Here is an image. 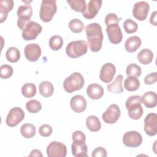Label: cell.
Instances as JSON below:
<instances>
[{"mask_svg":"<svg viewBox=\"0 0 157 157\" xmlns=\"http://www.w3.org/2000/svg\"><path fill=\"white\" fill-rule=\"evenodd\" d=\"M25 112L22 109L19 107L12 108L6 118V124L10 127L17 126L25 118Z\"/></svg>","mask_w":157,"mask_h":157,"instance_id":"obj_8","label":"cell"},{"mask_svg":"<svg viewBox=\"0 0 157 157\" xmlns=\"http://www.w3.org/2000/svg\"><path fill=\"white\" fill-rule=\"evenodd\" d=\"M85 31L90 50L93 52H99L104 38L101 25L97 23H90L85 27Z\"/></svg>","mask_w":157,"mask_h":157,"instance_id":"obj_1","label":"cell"},{"mask_svg":"<svg viewBox=\"0 0 157 157\" xmlns=\"http://www.w3.org/2000/svg\"><path fill=\"white\" fill-rule=\"evenodd\" d=\"M141 102H142L147 108L155 107L157 102L156 93L151 91L145 93L141 97Z\"/></svg>","mask_w":157,"mask_h":157,"instance_id":"obj_21","label":"cell"},{"mask_svg":"<svg viewBox=\"0 0 157 157\" xmlns=\"http://www.w3.org/2000/svg\"><path fill=\"white\" fill-rule=\"evenodd\" d=\"M84 78L80 73L74 72L65 78L63 82V88L66 92L71 93L81 90L84 85Z\"/></svg>","mask_w":157,"mask_h":157,"instance_id":"obj_3","label":"cell"},{"mask_svg":"<svg viewBox=\"0 0 157 157\" xmlns=\"http://www.w3.org/2000/svg\"><path fill=\"white\" fill-rule=\"evenodd\" d=\"M86 125L88 129L92 132H97L101 128V121L95 115H90L86 118Z\"/></svg>","mask_w":157,"mask_h":157,"instance_id":"obj_27","label":"cell"},{"mask_svg":"<svg viewBox=\"0 0 157 157\" xmlns=\"http://www.w3.org/2000/svg\"><path fill=\"white\" fill-rule=\"evenodd\" d=\"M140 86V81L136 77L129 76L124 81V87L129 91L137 90Z\"/></svg>","mask_w":157,"mask_h":157,"instance_id":"obj_28","label":"cell"},{"mask_svg":"<svg viewBox=\"0 0 157 157\" xmlns=\"http://www.w3.org/2000/svg\"><path fill=\"white\" fill-rule=\"evenodd\" d=\"M153 58V53L148 48H144L140 50L137 55L139 61L142 64H150Z\"/></svg>","mask_w":157,"mask_h":157,"instance_id":"obj_26","label":"cell"},{"mask_svg":"<svg viewBox=\"0 0 157 157\" xmlns=\"http://www.w3.org/2000/svg\"><path fill=\"white\" fill-rule=\"evenodd\" d=\"M116 72V68L114 64L111 63L104 64L100 71L99 78L104 83H110L113 78Z\"/></svg>","mask_w":157,"mask_h":157,"instance_id":"obj_15","label":"cell"},{"mask_svg":"<svg viewBox=\"0 0 157 157\" xmlns=\"http://www.w3.org/2000/svg\"><path fill=\"white\" fill-rule=\"evenodd\" d=\"M52 128L48 124H44L41 125L39 129V132L40 136L43 137H48L52 133Z\"/></svg>","mask_w":157,"mask_h":157,"instance_id":"obj_40","label":"cell"},{"mask_svg":"<svg viewBox=\"0 0 157 157\" xmlns=\"http://www.w3.org/2000/svg\"><path fill=\"white\" fill-rule=\"evenodd\" d=\"M29 156H40V157L43 156L41 151L39 150H37V149L33 150L31 151V153L29 154Z\"/></svg>","mask_w":157,"mask_h":157,"instance_id":"obj_44","label":"cell"},{"mask_svg":"<svg viewBox=\"0 0 157 157\" xmlns=\"http://www.w3.org/2000/svg\"><path fill=\"white\" fill-rule=\"evenodd\" d=\"M105 25V30L110 42L113 44L120 43L123 39V34L119 26V22H110Z\"/></svg>","mask_w":157,"mask_h":157,"instance_id":"obj_7","label":"cell"},{"mask_svg":"<svg viewBox=\"0 0 157 157\" xmlns=\"http://www.w3.org/2000/svg\"><path fill=\"white\" fill-rule=\"evenodd\" d=\"M123 28L126 33L132 34L137 31L138 25L134 21L130 18H128L124 21Z\"/></svg>","mask_w":157,"mask_h":157,"instance_id":"obj_37","label":"cell"},{"mask_svg":"<svg viewBox=\"0 0 157 157\" xmlns=\"http://www.w3.org/2000/svg\"><path fill=\"white\" fill-rule=\"evenodd\" d=\"M24 53L26 58L28 61L35 62L39 59L41 55V48L37 44H29L25 47Z\"/></svg>","mask_w":157,"mask_h":157,"instance_id":"obj_16","label":"cell"},{"mask_svg":"<svg viewBox=\"0 0 157 157\" xmlns=\"http://www.w3.org/2000/svg\"><path fill=\"white\" fill-rule=\"evenodd\" d=\"M102 1L101 0H90L88 2L86 10L82 13V15L86 19L94 18L101 7Z\"/></svg>","mask_w":157,"mask_h":157,"instance_id":"obj_17","label":"cell"},{"mask_svg":"<svg viewBox=\"0 0 157 157\" xmlns=\"http://www.w3.org/2000/svg\"><path fill=\"white\" fill-rule=\"evenodd\" d=\"M49 47L52 50H59L63 44V38L58 35H54L52 36L48 42Z\"/></svg>","mask_w":157,"mask_h":157,"instance_id":"obj_33","label":"cell"},{"mask_svg":"<svg viewBox=\"0 0 157 157\" xmlns=\"http://www.w3.org/2000/svg\"><path fill=\"white\" fill-rule=\"evenodd\" d=\"M27 110L31 113H36L42 109V105L39 101L36 99H31L26 104Z\"/></svg>","mask_w":157,"mask_h":157,"instance_id":"obj_35","label":"cell"},{"mask_svg":"<svg viewBox=\"0 0 157 157\" xmlns=\"http://www.w3.org/2000/svg\"><path fill=\"white\" fill-rule=\"evenodd\" d=\"M72 139L73 142L85 143L86 140V136L82 131L77 130L72 133Z\"/></svg>","mask_w":157,"mask_h":157,"instance_id":"obj_39","label":"cell"},{"mask_svg":"<svg viewBox=\"0 0 157 157\" xmlns=\"http://www.w3.org/2000/svg\"><path fill=\"white\" fill-rule=\"evenodd\" d=\"M57 10L56 1L43 0L42 1L39 17L44 22H49L52 20L53 17Z\"/></svg>","mask_w":157,"mask_h":157,"instance_id":"obj_5","label":"cell"},{"mask_svg":"<svg viewBox=\"0 0 157 157\" xmlns=\"http://www.w3.org/2000/svg\"><path fill=\"white\" fill-rule=\"evenodd\" d=\"M142 70L140 67L136 63L129 64L126 69V74L129 76H133L138 77L140 75Z\"/></svg>","mask_w":157,"mask_h":157,"instance_id":"obj_36","label":"cell"},{"mask_svg":"<svg viewBox=\"0 0 157 157\" xmlns=\"http://www.w3.org/2000/svg\"><path fill=\"white\" fill-rule=\"evenodd\" d=\"M157 81V73L154 72L145 76L144 78V83L146 85H151L156 83Z\"/></svg>","mask_w":157,"mask_h":157,"instance_id":"obj_41","label":"cell"},{"mask_svg":"<svg viewBox=\"0 0 157 157\" xmlns=\"http://www.w3.org/2000/svg\"><path fill=\"white\" fill-rule=\"evenodd\" d=\"M88 44L85 40L71 41L66 48L67 55L72 58H78L87 52Z\"/></svg>","mask_w":157,"mask_h":157,"instance_id":"obj_4","label":"cell"},{"mask_svg":"<svg viewBox=\"0 0 157 157\" xmlns=\"http://www.w3.org/2000/svg\"><path fill=\"white\" fill-rule=\"evenodd\" d=\"M156 16H157V11L155 10L153 13H151L150 18V22L151 25L154 26H156Z\"/></svg>","mask_w":157,"mask_h":157,"instance_id":"obj_43","label":"cell"},{"mask_svg":"<svg viewBox=\"0 0 157 157\" xmlns=\"http://www.w3.org/2000/svg\"><path fill=\"white\" fill-rule=\"evenodd\" d=\"M142 41L139 37L137 36H131L126 40L124 43L125 50L129 53L136 52L141 45Z\"/></svg>","mask_w":157,"mask_h":157,"instance_id":"obj_22","label":"cell"},{"mask_svg":"<svg viewBox=\"0 0 157 157\" xmlns=\"http://www.w3.org/2000/svg\"><path fill=\"white\" fill-rule=\"evenodd\" d=\"M36 127L31 123H25L20 128L21 134L26 139L32 138L36 134Z\"/></svg>","mask_w":157,"mask_h":157,"instance_id":"obj_29","label":"cell"},{"mask_svg":"<svg viewBox=\"0 0 157 157\" xmlns=\"http://www.w3.org/2000/svg\"><path fill=\"white\" fill-rule=\"evenodd\" d=\"M70 30L74 33H81L84 29L83 23L79 19L74 18L71 20L68 24Z\"/></svg>","mask_w":157,"mask_h":157,"instance_id":"obj_34","label":"cell"},{"mask_svg":"<svg viewBox=\"0 0 157 157\" xmlns=\"http://www.w3.org/2000/svg\"><path fill=\"white\" fill-rule=\"evenodd\" d=\"M67 2L69 4L71 8L76 12L83 13L86 9V4L85 0H68Z\"/></svg>","mask_w":157,"mask_h":157,"instance_id":"obj_31","label":"cell"},{"mask_svg":"<svg viewBox=\"0 0 157 157\" xmlns=\"http://www.w3.org/2000/svg\"><path fill=\"white\" fill-rule=\"evenodd\" d=\"M123 78V76L122 75H118L113 82L107 85V88L108 91L115 94H120L123 92V88L122 85Z\"/></svg>","mask_w":157,"mask_h":157,"instance_id":"obj_23","label":"cell"},{"mask_svg":"<svg viewBox=\"0 0 157 157\" xmlns=\"http://www.w3.org/2000/svg\"><path fill=\"white\" fill-rule=\"evenodd\" d=\"M13 7L12 0H1L0 1V23L6 21L8 13L12 10Z\"/></svg>","mask_w":157,"mask_h":157,"instance_id":"obj_20","label":"cell"},{"mask_svg":"<svg viewBox=\"0 0 157 157\" xmlns=\"http://www.w3.org/2000/svg\"><path fill=\"white\" fill-rule=\"evenodd\" d=\"M39 91L40 95L43 97H50L54 91L53 85L49 81H43L39 85Z\"/></svg>","mask_w":157,"mask_h":157,"instance_id":"obj_25","label":"cell"},{"mask_svg":"<svg viewBox=\"0 0 157 157\" xmlns=\"http://www.w3.org/2000/svg\"><path fill=\"white\" fill-rule=\"evenodd\" d=\"M144 131L150 136L157 133V115L155 113H148L144 119Z\"/></svg>","mask_w":157,"mask_h":157,"instance_id":"obj_14","label":"cell"},{"mask_svg":"<svg viewBox=\"0 0 157 157\" xmlns=\"http://www.w3.org/2000/svg\"><path fill=\"white\" fill-rule=\"evenodd\" d=\"M46 150L48 157H65L67 154L66 146L63 143L58 141L50 142Z\"/></svg>","mask_w":157,"mask_h":157,"instance_id":"obj_10","label":"cell"},{"mask_svg":"<svg viewBox=\"0 0 157 157\" xmlns=\"http://www.w3.org/2000/svg\"><path fill=\"white\" fill-rule=\"evenodd\" d=\"M21 93L23 96L27 98H31L36 94V86L34 83H26L21 88Z\"/></svg>","mask_w":157,"mask_h":157,"instance_id":"obj_32","label":"cell"},{"mask_svg":"<svg viewBox=\"0 0 157 157\" xmlns=\"http://www.w3.org/2000/svg\"><path fill=\"white\" fill-rule=\"evenodd\" d=\"M17 26L20 29L23 31L27 24L31 21L33 15L32 7L29 4H24L18 7L17 9Z\"/></svg>","mask_w":157,"mask_h":157,"instance_id":"obj_6","label":"cell"},{"mask_svg":"<svg viewBox=\"0 0 157 157\" xmlns=\"http://www.w3.org/2000/svg\"><path fill=\"white\" fill-rule=\"evenodd\" d=\"M71 150L72 155L75 157L78 156H88L87 151L88 147L85 143L73 142L71 145Z\"/></svg>","mask_w":157,"mask_h":157,"instance_id":"obj_24","label":"cell"},{"mask_svg":"<svg viewBox=\"0 0 157 157\" xmlns=\"http://www.w3.org/2000/svg\"><path fill=\"white\" fill-rule=\"evenodd\" d=\"M42 27L37 22L30 21L22 32V37L25 40H31L36 39L41 33Z\"/></svg>","mask_w":157,"mask_h":157,"instance_id":"obj_9","label":"cell"},{"mask_svg":"<svg viewBox=\"0 0 157 157\" xmlns=\"http://www.w3.org/2000/svg\"><path fill=\"white\" fill-rule=\"evenodd\" d=\"M120 114V109L118 105L112 104L102 113V118L107 124H113L119 119Z\"/></svg>","mask_w":157,"mask_h":157,"instance_id":"obj_12","label":"cell"},{"mask_svg":"<svg viewBox=\"0 0 157 157\" xmlns=\"http://www.w3.org/2000/svg\"><path fill=\"white\" fill-rule=\"evenodd\" d=\"M107 155V153L106 150L102 147H99L95 148L91 154L93 157H106Z\"/></svg>","mask_w":157,"mask_h":157,"instance_id":"obj_42","label":"cell"},{"mask_svg":"<svg viewBox=\"0 0 157 157\" xmlns=\"http://www.w3.org/2000/svg\"><path fill=\"white\" fill-rule=\"evenodd\" d=\"M71 108L76 113L83 112L87 105L85 98L82 95H75L72 97L70 101Z\"/></svg>","mask_w":157,"mask_h":157,"instance_id":"obj_18","label":"cell"},{"mask_svg":"<svg viewBox=\"0 0 157 157\" xmlns=\"http://www.w3.org/2000/svg\"><path fill=\"white\" fill-rule=\"evenodd\" d=\"M150 10L149 4L146 1H139L134 4L132 8V15L137 20L144 21L147 17Z\"/></svg>","mask_w":157,"mask_h":157,"instance_id":"obj_13","label":"cell"},{"mask_svg":"<svg viewBox=\"0 0 157 157\" xmlns=\"http://www.w3.org/2000/svg\"><path fill=\"white\" fill-rule=\"evenodd\" d=\"M6 57L8 61L16 63L20 58V52L19 50L15 47H9L6 52Z\"/></svg>","mask_w":157,"mask_h":157,"instance_id":"obj_30","label":"cell"},{"mask_svg":"<svg viewBox=\"0 0 157 157\" xmlns=\"http://www.w3.org/2000/svg\"><path fill=\"white\" fill-rule=\"evenodd\" d=\"M86 94L91 99H99L104 95V88L98 83H91L86 88Z\"/></svg>","mask_w":157,"mask_h":157,"instance_id":"obj_19","label":"cell"},{"mask_svg":"<svg viewBox=\"0 0 157 157\" xmlns=\"http://www.w3.org/2000/svg\"><path fill=\"white\" fill-rule=\"evenodd\" d=\"M125 106L128 110V115L132 120H139L143 115V108L141 105V97L133 95L127 99Z\"/></svg>","mask_w":157,"mask_h":157,"instance_id":"obj_2","label":"cell"},{"mask_svg":"<svg viewBox=\"0 0 157 157\" xmlns=\"http://www.w3.org/2000/svg\"><path fill=\"white\" fill-rule=\"evenodd\" d=\"M13 72L12 67L9 64H3L0 67V76L2 78H9L12 75Z\"/></svg>","mask_w":157,"mask_h":157,"instance_id":"obj_38","label":"cell"},{"mask_svg":"<svg viewBox=\"0 0 157 157\" xmlns=\"http://www.w3.org/2000/svg\"><path fill=\"white\" fill-rule=\"evenodd\" d=\"M123 142L128 147L136 148L141 145L142 137L136 131H130L124 133L123 137Z\"/></svg>","mask_w":157,"mask_h":157,"instance_id":"obj_11","label":"cell"}]
</instances>
